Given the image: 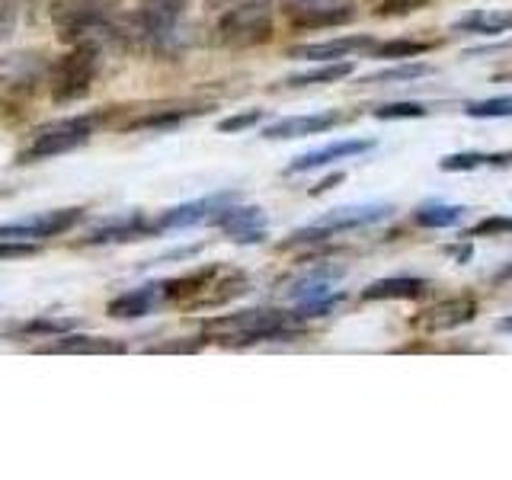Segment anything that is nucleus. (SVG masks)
<instances>
[{"instance_id":"f257e3e1","label":"nucleus","mask_w":512,"mask_h":480,"mask_svg":"<svg viewBox=\"0 0 512 480\" xmlns=\"http://www.w3.org/2000/svg\"><path fill=\"white\" fill-rule=\"evenodd\" d=\"M308 320H301L298 311H276V308H250L237 314H224L205 320V336L212 343L224 346H253V343H276L304 336Z\"/></svg>"},{"instance_id":"f03ea898","label":"nucleus","mask_w":512,"mask_h":480,"mask_svg":"<svg viewBox=\"0 0 512 480\" xmlns=\"http://www.w3.org/2000/svg\"><path fill=\"white\" fill-rule=\"evenodd\" d=\"M96 122H100V116H68V119H55V122L39 125L36 132L26 138L23 148L16 151V164H42V160H52V157L84 148L93 135Z\"/></svg>"},{"instance_id":"7ed1b4c3","label":"nucleus","mask_w":512,"mask_h":480,"mask_svg":"<svg viewBox=\"0 0 512 480\" xmlns=\"http://www.w3.org/2000/svg\"><path fill=\"white\" fill-rule=\"evenodd\" d=\"M272 29H276V4L272 0H240L218 16L215 42L224 48H253L269 42Z\"/></svg>"},{"instance_id":"20e7f679","label":"nucleus","mask_w":512,"mask_h":480,"mask_svg":"<svg viewBox=\"0 0 512 480\" xmlns=\"http://www.w3.org/2000/svg\"><path fill=\"white\" fill-rule=\"evenodd\" d=\"M96 71H100V45L74 42L71 52H64L48 68V90L55 103H77L90 93Z\"/></svg>"},{"instance_id":"39448f33","label":"nucleus","mask_w":512,"mask_h":480,"mask_svg":"<svg viewBox=\"0 0 512 480\" xmlns=\"http://www.w3.org/2000/svg\"><path fill=\"white\" fill-rule=\"evenodd\" d=\"M80 221H84V208H77V205L52 208V212H39V215L0 224V240H26V244H39V240L74 231Z\"/></svg>"},{"instance_id":"423d86ee","label":"nucleus","mask_w":512,"mask_h":480,"mask_svg":"<svg viewBox=\"0 0 512 480\" xmlns=\"http://www.w3.org/2000/svg\"><path fill=\"white\" fill-rule=\"evenodd\" d=\"M295 29H336L356 20V0H279Z\"/></svg>"},{"instance_id":"0eeeda50","label":"nucleus","mask_w":512,"mask_h":480,"mask_svg":"<svg viewBox=\"0 0 512 480\" xmlns=\"http://www.w3.org/2000/svg\"><path fill=\"white\" fill-rule=\"evenodd\" d=\"M474 317H477V301L471 295H455V298L429 304V308H423L420 314H413L410 327L420 333H445V330L471 324Z\"/></svg>"},{"instance_id":"6e6552de","label":"nucleus","mask_w":512,"mask_h":480,"mask_svg":"<svg viewBox=\"0 0 512 480\" xmlns=\"http://www.w3.org/2000/svg\"><path fill=\"white\" fill-rule=\"evenodd\" d=\"M215 228H221L224 234H228L234 244H260V240H266V208L260 205H224L221 212H215L212 218Z\"/></svg>"},{"instance_id":"1a4fd4ad","label":"nucleus","mask_w":512,"mask_h":480,"mask_svg":"<svg viewBox=\"0 0 512 480\" xmlns=\"http://www.w3.org/2000/svg\"><path fill=\"white\" fill-rule=\"evenodd\" d=\"M240 196L234 189H224V192H215V196H205V199H196V202H186V205H176V208H167L164 215H160L154 224L157 231H176V228H192V224H202V221H212L215 212H221L224 205L237 202Z\"/></svg>"},{"instance_id":"9d476101","label":"nucleus","mask_w":512,"mask_h":480,"mask_svg":"<svg viewBox=\"0 0 512 480\" xmlns=\"http://www.w3.org/2000/svg\"><path fill=\"white\" fill-rule=\"evenodd\" d=\"M340 122H346V116L340 109H320V112H308V116H288L263 128L266 141H288V138H308V135H324L330 128H336Z\"/></svg>"},{"instance_id":"9b49d317","label":"nucleus","mask_w":512,"mask_h":480,"mask_svg":"<svg viewBox=\"0 0 512 480\" xmlns=\"http://www.w3.org/2000/svg\"><path fill=\"white\" fill-rule=\"evenodd\" d=\"M391 215H394V205L388 202H356V205L330 208V212L320 215L314 224L327 228L330 234H340V231H356V228H368V224L388 221Z\"/></svg>"},{"instance_id":"f8f14e48","label":"nucleus","mask_w":512,"mask_h":480,"mask_svg":"<svg viewBox=\"0 0 512 480\" xmlns=\"http://www.w3.org/2000/svg\"><path fill=\"white\" fill-rule=\"evenodd\" d=\"M157 231V224L148 221L141 212L132 215H122V218H112L100 228H93L87 237H80V247H106V244H128V240H141Z\"/></svg>"},{"instance_id":"ddd939ff","label":"nucleus","mask_w":512,"mask_h":480,"mask_svg":"<svg viewBox=\"0 0 512 480\" xmlns=\"http://www.w3.org/2000/svg\"><path fill=\"white\" fill-rule=\"evenodd\" d=\"M375 148V138H343V141H330L324 148L308 151L295 157L292 164L285 167V173H308V170H320V167H330V164H340V160H349L356 154H365Z\"/></svg>"},{"instance_id":"4468645a","label":"nucleus","mask_w":512,"mask_h":480,"mask_svg":"<svg viewBox=\"0 0 512 480\" xmlns=\"http://www.w3.org/2000/svg\"><path fill=\"white\" fill-rule=\"evenodd\" d=\"M375 39L372 36H340V39H327V42H308V45H295L288 48V58L295 61H340L356 52H372Z\"/></svg>"},{"instance_id":"2eb2a0df","label":"nucleus","mask_w":512,"mask_h":480,"mask_svg":"<svg viewBox=\"0 0 512 480\" xmlns=\"http://www.w3.org/2000/svg\"><path fill=\"white\" fill-rule=\"evenodd\" d=\"M167 301L164 295V282H148L141 288H128V292L116 295L109 304H106V314L116 317V320H135V317H144L151 314L154 308Z\"/></svg>"},{"instance_id":"dca6fc26","label":"nucleus","mask_w":512,"mask_h":480,"mask_svg":"<svg viewBox=\"0 0 512 480\" xmlns=\"http://www.w3.org/2000/svg\"><path fill=\"white\" fill-rule=\"evenodd\" d=\"M55 343L42 346V352H55V356H119L125 352V343L109 340V336H87V333H61L52 336Z\"/></svg>"},{"instance_id":"f3484780","label":"nucleus","mask_w":512,"mask_h":480,"mask_svg":"<svg viewBox=\"0 0 512 480\" xmlns=\"http://www.w3.org/2000/svg\"><path fill=\"white\" fill-rule=\"evenodd\" d=\"M202 112H208V106H154L141 112V116L128 119L122 128L125 132H170V128L183 125L192 116H202Z\"/></svg>"},{"instance_id":"a211bd4d","label":"nucleus","mask_w":512,"mask_h":480,"mask_svg":"<svg viewBox=\"0 0 512 480\" xmlns=\"http://www.w3.org/2000/svg\"><path fill=\"white\" fill-rule=\"evenodd\" d=\"M346 276L343 266H311L308 272H301V276L292 282V288H288V295H292L298 304L304 301H317V298H330L333 295V282H340Z\"/></svg>"},{"instance_id":"6ab92c4d","label":"nucleus","mask_w":512,"mask_h":480,"mask_svg":"<svg viewBox=\"0 0 512 480\" xmlns=\"http://www.w3.org/2000/svg\"><path fill=\"white\" fill-rule=\"evenodd\" d=\"M429 292V279L388 276L362 288V301H420Z\"/></svg>"},{"instance_id":"aec40b11","label":"nucleus","mask_w":512,"mask_h":480,"mask_svg":"<svg viewBox=\"0 0 512 480\" xmlns=\"http://www.w3.org/2000/svg\"><path fill=\"white\" fill-rule=\"evenodd\" d=\"M244 292H250V279L244 276V272L221 266V272L212 279V285H208L205 292L189 304V308H221V304L234 301L237 295H244Z\"/></svg>"},{"instance_id":"412c9836","label":"nucleus","mask_w":512,"mask_h":480,"mask_svg":"<svg viewBox=\"0 0 512 480\" xmlns=\"http://www.w3.org/2000/svg\"><path fill=\"white\" fill-rule=\"evenodd\" d=\"M512 29L509 10H471L452 23V32H474V36H500Z\"/></svg>"},{"instance_id":"4be33fe9","label":"nucleus","mask_w":512,"mask_h":480,"mask_svg":"<svg viewBox=\"0 0 512 480\" xmlns=\"http://www.w3.org/2000/svg\"><path fill=\"white\" fill-rule=\"evenodd\" d=\"M471 208L464 205H448V202H426L423 208H416L413 212V221L420 224V228H455V224H461L464 218H468Z\"/></svg>"},{"instance_id":"5701e85b","label":"nucleus","mask_w":512,"mask_h":480,"mask_svg":"<svg viewBox=\"0 0 512 480\" xmlns=\"http://www.w3.org/2000/svg\"><path fill=\"white\" fill-rule=\"evenodd\" d=\"M356 71V64L352 61H327L324 68H311L304 74H295V77H285L282 84L285 87H314V84H340L343 77H349Z\"/></svg>"},{"instance_id":"b1692460","label":"nucleus","mask_w":512,"mask_h":480,"mask_svg":"<svg viewBox=\"0 0 512 480\" xmlns=\"http://www.w3.org/2000/svg\"><path fill=\"white\" fill-rule=\"evenodd\" d=\"M436 42H420V39H391V42H381L372 48V58H420L426 52H432Z\"/></svg>"},{"instance_id":"393cba45","label":"nucleus","mask_w":512,"mask_h":480,"mask_svg":"<svg viewBox=\"0 0 512 480\" xmlns=\"http://www.w3.org/2000/svg\"><path fill=\"white\" fill-rule=\"evenodd\" d=\"M432 64H423V61H413V64H397V68H384L378 74H368L362 77V84H397V80H420V77H429Z\"/></svg>"},{"instance_id":"a878e982","label":"nucleus","mask_w":512,"mask_h":480,"mask_svg":"<svg viewBox=\"0 0 512 480\" xmlns=\"http://www.w3.org/2000/svg\"><path fill=\"white\" fill-rule=\"evenodd\" d=\"M471 119H509L512 116V96H490V100H477L464 106Z\"/></svg>"},{"instance_id":"bb28decb","label":"nucleus","mask_w":512,"mask_h":480,"mask_svg":"<svg viewBox=\"0 0 512 480\" xmlns=\"http://www.w3.org/2000/svg\"><path fill=\"white\" fill-rule=\"evenodd\" d=\"M68 330H74L71 317H36V320H29V324H20L23 336H48V340L68 333Z\"/></svg>"},{"instance_id":"cd10ccee","label":"nucleus","mask_w":512,"mask_h":480,"mask_svg":"<svg viewBox=\"0 0 512 480\" xmlns=\"http://www.w3.org/2000/svg\"><path fill=\"white\" fill-rule=\"evenodd\" d=\"M487 167V154L484 151H461V154H445L439 160V170L445 173H464V170H477Z\"/></svg>"},{"instance_id":"c85d7f7f","label":"nucleus","mask_w":512,"mask_h":480,"mask_svg":"<svg viewBox=\"0 0 512 480\" xmlns=\"http://www.w3.org/2000/svg\"><path fill=\"white\" fill-rule=\"evenodd\" d=\"M503 234H512V218H506V215H487V218H480L477 224H471V228L464 231L461 237L468 240V237H503Z\"/></svg>"},{"instance_id":"c756f323","label":"nucleus","mask_w":512,"mask_h":480,"mask_svg":"<svg viewBox=\"0 0 512 480\" xmlns=\"http://www.w3.org/2000/svg\"><path fill=\"white\" fill-rule=\"evenodd\" d=\"M423 116H429V109H426L423 103H410V100H404V103H388V106H378V109H375V119H381V122H394V119H423Z\"/></svg>"},{"instance_id":"7c9ffc66","label":"nucleus","mask_w":512,"mask_h":480,"mask_svg":"<svg viewBox=\"0 0 512 480\" xmlns=\"http://www.w3.org/2000/svg\"><path fill=\"white\" fill-rule=\"evenodd\" d=\"M266 112L263 109H247V112H234V116L218 122V132H247L256 122H263Z\"/></svg>"},{"instance_id":"2f4dec72","label":"nucleus","mask_w":512,"mask_h":480,"mask_svg":"<svg viewBox=\"0 0 512 480\" xmlns=\"http://www.w3.org/2000/svg\"><path fill=\"white\" fill-rule=\"evenodd\" d=\"M429 0H381V16H404L413 10H423Z\"/></svg>"},{"instance_id":"473e14b6","label":"nucleus","mask_w":512,"mask_h":480,"mask_svg":"<svg viewBox=\"0 0 512 480\" xmlns=\"http://www.w3.org/2000/svg\"><path fill=\"white\" fill-rule=\"evenodd\" d=\"M39 247L26 244V240H0V260H23V256H32Z\"/></svg>"},{"instance_id":"72a5a7b5","label":"nucleus","mask_w":512,"mask_h":480,"mask_svg":"<svg viewBox=\"0 0 512 480\" xmlns=\"http://www.w3.org/2000/svg\"><path fill=\"white\" fill-rule=\"evenodd\" d=\"M16 16H20V4L16 0H0V36H7L16 26Z\"/></svg>"},{"instance_id":"f704fd0d","label":"nucleus","mask_w":512,"mask_h":480,"mask_svg":"<svg viewBox=\"0 0 512 480\" xmlns=\"http://www.w3.org/2000/svg\"><path fill=\"white\" fill-rule=\"evenodd\" d=\"M336 183H343V170H336L333 176H327V180L324 183H320V186H314L311 189V196H320V192H327V189H333Z\"/></svg>"},{"instance_id":"c9c22d12","label":"nucleus","mask_w":512,"mask_h":480,"mask_svg":"<svg viewBox=\"0 0 512 480\" xmlns=\"http://www.w3.org/2000/svg\"><path fill=\"white\" fill-rule=\"evenodd\" d=\"M240 0H208V7H234Z\"/></svg>"},{"instance_id":"e433bc0d","label":"nucleus","mask_w":512,"mask_h":480,"mask_svg":"<svg viewBox=\"0 0 512 480\" xmlns=\"http://www.w3.org/2000/svg\"><path fill=\"white\" fill-rule=\"evenodd\" d=\"M500 327H503V330H512V314H509V317L503 320V324H500Z\"/></svg>"},{"instance_id":"4c0bfd02","label":"nucleus","mask_w":512,"mask_h":480,"mask_svg":"<svg viewBox=\"0 0 512 480\" xmlns=\"http://www.w3.org/2000/svg\"><path fill=\"white\" fill-rule=\"evenodd\" d=\"M10 192H13V189H0V196H10Z\"/></svg>"}]
</instances>
